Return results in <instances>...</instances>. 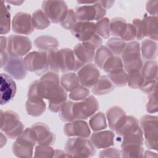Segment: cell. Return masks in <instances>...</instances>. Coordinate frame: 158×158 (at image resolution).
Segmentation results:
<instances>
[{"instance_id": "cell-1", "label": "cell", "mask_w": 158, "mask_h": 158, "mask_svg": "<svg viewBox=\"0 0 158 158\" xmlns=\"http://www.w3.org/2000/svg\"><path fill=\"white\" fill-rule=\"evenodd\" d=\"M67 157H90L95 153V148L86 138L71 137L67 141L65 145Z\"/></svg>"}, {"instance_id": "cell-2", "label": "cell", "mask_w": 158, "mask_h": 158, "mask_svg": "<svg viewBox=\"0 0 158 158\" xmlns=\"http://www.w3.org/2000/svg\"><path fill=\"white\" fill-rule=\"evenodd\" d=\"M121 59L123 69L127 73L141 70L143 64L141 57L139 43L133 41L127 44L121 54Z\"/></svg>"}, {"instance_id": "cell-3", "label": "cell", "mask_w": 158, "mask_h": 158, "mask_svg": "<svg viewBox=\"0 0 158 158\" xmlns=\"http://www.w3.org/2000/svg\"><path fill=\"white\" fill-rule=\"evenodd\" d=\"M139 127L144 135L145 146L150 149H157L158 122L157 117L145 115L139 121Z\"/></svg>"}, {"instance_id": "cell-4", "label": "cell", "mask_w": 158, "mask_h": 158, "mask_svg": "<svg viewBox=\"0 0 158 158\" xmlns=\"http://www.w3.org/2000/svg\"><path fill=\"white\" fill-rule=\"evenodd\" d=\"M24 126L19 115L12 110H1V130L10 139L17 138L23 131Z\"/></svg>"}, {"instance_id": "cell-5", "label": "cell", "mask_w": 158, "mask_h": 158, "mask_svg": "<svg viewBox=\"0 0 158 158\" xmlns=\"http://www.w3.org/2000/svg\"><path fill=\"white\" fill-rule=\"evenodd\" d=\"M27 70L34 72L38 75L45 74L49 69L47 52L45 51H33L28 53L23 58Z\"/></svg>"}, {"instance_id": "cell-6", "label": "cell", "mask_w": 158, "mask_h": 158, "mask_svg": "<svg viewBox=\"0 0 158 158\" xmlns=\"http://www.w3.org/2000/svg\"><path fill=\"white\" fill-rule=\"evenodd\" d=\"M99 107V103L93 96L89 95L81 101L73 102L72 110L75 120L87 119L95 114Z\"/></svg>"}, {"instance_id": "cell-7", "label": "cell", "mask_w": 158, "mask_h": 158, "mask_svg": "<svg viewBox=\"0 0 158 158\" xmlns=\"http://www.w3.org/2000/svg\"><path fill=\"white\" fill-rule=\"evenodd\" d=\"M31 47V42L27 36L12 35L7 38V51L10 56L22 57L28 54Z\"/></svg>"}, {"instance_id": "cell-8", "label": "cell", "mask_w": 158, "mask_h": 158, "mask_svg": "<svg viewBox=\"0 0 158 158\" xmlns=\"http://www.w3.org/2000/svg\"><path fill=\"white\" fill-rule=\"evenodd\" d=\"M42 10L51 22L57 23L65 19L69 9L64 1H44Z\"/></svg>"}, {"instance_id": "cell-9", "label": "cell", "mask_w": 158, "mask_h": 158, "mask_svg": "<svg viewBox=\"0 0 158 158\" xmlns=\"http://www.w3.org/2000/svg\"><path fill=\"white\" fill-rule=\"evenodd\" d=\"M75 12L78 22L98 21L104 18L106 14V10L101 6L98 1L93 4L79 6L77 7Z\"/></svg>"}, {"instance_id": "cell-10", "label": "cell", "mask_w": 158, "mask_h": 158, "mask_svg": "<svg viewBox=\"0 0 158 158\" xmlns=\"http://www.w3.org/2000/svg\"><path fill=\"white\" fill-rule=\"evenodd\" d=\"M67 91L60 85L54 86L48 89L44 95L49 102V109L52 112H58L62 106L67 101Z\"/></svg>"}, {"instance_id": "cell-11", "label": "cell", "mask_w": 158, "mask_h": 158, "mask_svg": "<svg viewBox=\"0 0 158 158\" xmlns=\"http://www.w3.org/2000/svg\"><path fill=\"white\" fill-rule=\"evenodd\" d=\"M12 28L14 32L19 35H30L34 30L32 18L30 14L17 12L13 17Z\"/></svg>"}, {"instance_id": "cell-12", "label": "cell", "mask_w": 158, "mask_h": 158, "mask_svg": "<svg viewBox=\"0 0 158 158\" xmlns=\"http://www.w3.org/2000/svg\"><path fill=\"white\" fill-rule=\"evenodd\" d=\"M81 85L89 89L95 85L100 77V72L93 64L89 63L83 65L77 73Z\"/></svg>"}, {"instance_id": "cell-13", "label": "cell", "mask_w": 158, "mask_h": 158, "mask_svg": "<svg viewBox=\"0 0 158 158\" xmlns=\"http://www.w3.org/2000/svg\"><path fill=\"white\" fill-rule=\"evenodd\" d=\"M2 68L9 75L17 80L24 79L27 75V70L24 65L23 59H22L21 57L9 55L8 59Z\"/></svg>"}, {"instance_id": "cell-14", "label": "cell", "mask_w": 158, "mask_h": 158, "mask_svg": "<svg viewBox=\"0 0 158 158\" xmlns=\"http://www.w3.org/2000/svg\"><path fill=\"white\" fill-rule=\"evenodd\" d=\"M64 133L68 137L88 138L91 135V130L86 122L83 120H75L68 122L64 125Z\"/></svg>"}, {"instance_id": "cell-15", "label": "cell", "mask_w": 158, "mask_h": 158, "mask_svg": "<svg viewBox=\"0 0 158 158\" xmlns=\"http://www.w3.org/2000/svg\"><path fill=\"white\" fill-rule=\"evenodd\" d=\"M17 90L16 84L12 77L2 73L1 74L0 92L1 104H6L10 101L15 95Z\"/></svg>"}, {"instance_id": "cell-16", "label": "cell", "mask_w": 158, "mask_h": 158, "mask_svg": "<svg viewBox=\"0 0 158 158\" xmlns=\"http://www.w3.org/2000/svg\"><path fill=\"white\" fill-rule=\"evenodd\" d=\"M71 33L79 41L85 42L96 34V25L92 22L77 21L71 29Z\"/></svg>"}, {"instance_id": "cell-17", "label": "cell", "mask_w": 158, "mask_h": 158, "mask_svg": "<svg viewBox=\"0 0 158 158\" xmlns=\"http://www.w3.org/2000/svg\"><path fill=\"white\" fill-rule=\"evenodd\" d=\"M31 128L36 135L37 143L39 145L51 146L54 143L56 140L55 135L45 123H35Z\"/></svg>"}, {"instance_id": "cell-18", "label": "cell", "mask_w": 158, "mask_h": 158, "mask_svg": "<svg viewBox=\"0 0 158 158\" xmlns=\"http://www.w3.org/2000/svg\"><path fill=\"white\" fill-rule=\"evenodd\" d=\"M106 117L109 128L114 131H116L124 123L127 118V115L123 109L117 106L108 109Z\"/></svg>"}, {"instance_id": "cell-19", "label": "cell", "mask_w": 158, "mask_h": 158, "mask_svg": "<svg viewBox=\"0 0 158 158\" xmlns=\"http://www.w3.org/2000/svg\"><path fill=\"white\" fill-rule=\"evenodd\" d=\"M114 139V133L109 130L95 132L90 137V141L97 149H106L113 146Z\"/></svg>"}, {"instance_id": "cell-20", "label": "cell", "mask_w": 158, "mask_h": 158, "mask_svg": "<svg viewBox=\"0 0 158 158\" xmlns=\"http://www.w3.org/2000/svg\"><path fill=\"white\" fill-rule=\"evenodd\" d=\"M60 51L62 57V72L78 71L83 66L78 61L72 49L63 48Z\"/></svg>"}, {"instance_id": "cell-21", "label": "cell", "mask_w": 158, "mask_h": 158, "mask_svg": "<svg viewBox=\"0 0 158 158\" xmlns=\"http://www.w3.org/2000/svg\"><path fill=\"white\" fill-rule=\"evenodd\" d=\"M73 51L78 61L83 65L91 63L94 60L95 51L89 48L82 43L77 44Z\"/></svg>"}, {"instance_id": "cell-22", "label": "cell", "mask_w": 158, "mask_h": 158, "mask_svg": "<svg viewBox=\"0 0 158 158\" xmlns=\"http://www.w3.org/2000/svg\"><path fill=\"white\" fill-rule=\"evenodd\" d=\"M49 69L55 73L62 72V57L60 50L54 49L47 52Z\"/></svg>"}, {"instance_id": "cell-23", "label": "cell", "mask_w": 158, "mask_h": 158, "mask_svg": "<svg viewBox=\"0 0 158 158\" xmlns=\"http://www.w3.org/2000/svg\"><path fill=\"white\" fill-rule=\"evenodd\" d=\"M114 89V85L107 76H101L92 87V93L94 95L101 96L108 94Z\"/></svg>"}, {"instance_id": "cell-24", "label": "cell", "mask_w": 158, "mask_h": 158, "mask_svg": "<svg viewBox=\"0 0 158 158\" xmlns=\"http://www.w3.org/2000/svg\"><path fill=\"white\" fill-rule=\"evenodd\" d=\"M138 127H139V121L136 117L131 115L127 116L124 123L115 131L117 136V140H119L122 136L133 131Z\"/></svg>"}, {"instance_id": "cell-25", "label": "cell", "mask_w": 158, "mask_h": 158, "mask_svg": "<svg viewBox=\"0 0 158 158\" xmlns=\"http://www.w3.org/2000/svg\"><path fill=\"white\" fill-rule=\"evenodd\" d=\"M60 83L67 92H71L81 85L78 75L74 72H68L62 75Z\"/></svg>"}, {"instance_id": "cell-26", "label": "cell", "mask_w": 158, "mask_h": 158, "mask_svg": "<svg viewBox=\"0 0 158 158\" xmlns=\"http://www.w3.org/2000/svg\"><path fill=\"white\" fill-rule=\"evenodd\" d=\"M35 46L43 51H51L56 49L58 46L57 40L51 36H40L34 41Z\"/></svg>"}, {"instance_id": "cell-27", "label": "cell", "mask_w": 158, "mask_h": 158, "mask_svg": "<svg viewBox=\"0 0 158 158\" xmlns=\"http://www.w3.org/2000/svg\"><path fill=\"white\" fill-rule=\"evenodd\" d=\"M157 43L149 39L144 40L141 42L140 50L144 59L148 60L154 59L157 56Z\"/></svg>"}, {"instance_id": "cell-28", "label": "cell", "mask_w": 158, "mask_h": 158, "mask_svg": "<svg viewBox=\"0 0 158 158\" xmlns=\"http://www.w3.org/2000/svg\"><path fill=\"white\" fill-rule=\"evenodd\" d=\"M144 81L157 80V62L156 60H150L143 65L141 70Z\"/></svg>"}, {"instance_id": "cell-29", "label": "cell", "mask_w": 158, "mask_h": 158, "mask_svg": "<svg viewBox=\"0 0 158 158\" xmlns=\"http://www.w3.org/2000/svg\"><path fill=\"white\" fill-rule=\"evenodd\" d=\"M146 28V37L152 41H157V17L147 16L143 19Z\"/></svg>"}, {"instance_id": "cell-30", "label": "cell", "mask_w": 158, "mask_h": 158, "mask_svg": "<svg viewBox=\"0 0 158 158\" xmlns=\"http://www.w3.org/2000/svg\"><path fill=\"white\" fill-rule=\"evenodd\" d=\"M127 25L125 20L123 18L112 19L109 22L110 34L115 38H121L126 30Z\"/></svg>"}, {"instance_id": "cell-31", "label": "cell", "mask_w": 158, "mask_h": 158, "mask_svg": "<svg viewBox=\"0 0 158 158\" xmlns=\"http://www.w3.org/2000/svg\"><path fill=\"white\" fill-rule=\"evenodd\" d=\"M31 18L33 27L36 30H44L50 25L51 21L41 9L35 10L33 13Z\"/></svg>"}, {"instance_id": "cell-32", "label": "cell", "mask_w": 158, "mask_h": 158, "mask_svg": "<svg viewBox=\"0 0 158 158\" xmlns=\"http://www.w3.org/2000/svg\"><path fill=\"white\" fill-rule=\"evenodd\" d=\"M1 22L0 33L1 35L7 34L10 30V14L9 8L5 5L4 2L1 1Z\"/></svg>"}, {"instance_id": "cell-33", "label": "cell", "mask_w": 158, "mask_h": 158, "mask_svg": "<svg viewBox=\"0 0 158 158\" xmlns=\"http://www.w3.org/2000/svg\"><path fill=\"white\" fill-rule=\"evenodd\" d=\"M15 141L27 147L33 148L37 143L36 135L31 128H27L16 138Z\"/></svg>"}, {"instance_id": "cell-34", "label": "cell", "mask_w": 158, "mask_h": 158, "mask_svg": "<svg viewBox=\"0 0 158 158\" xmlns=\"http://www.w3.org/2000/svg\"><path fill=\"white\" fill-rule=\"evenodd\" d=\"M25 107L28 115L32 117H38L42 115L45 111L46 104L43 101L35 102L27 100Z\"/></svg>"}, {"instance_id": "cell-35", "label": "cell", "mask_w": 158, "mask_h": 158, "mask_svg": "<svg viewBox=\"0 0 158 158\" xmlns=\"http://www.w3.org/2000/svg\"><path fill=\"white\" fill-rule=\"evenodd\" d=\"M89 125L94 131H101L106 128L107 122L104 113L99 112L93 114L89 120Z\"/></svg>"}, {"instance_id": "cell-36", "label": "cell", "mask_w": 158, "mask_h": 158, "mask_svg": "<svg viewBox=\"0 0 158 158\" xmlns=\"http://www.w3.org/2000/svg\"><path fill=\"white\" fill-rule=\"evenodd\" d=\"M121 155L123 157H142L144 149L141 145L121 146Z\"/></svg>"}, {"instance_id": "cell-37", "label": "cell", "mask_w": 158, "mask_h": 158, "mask_svg": "<svg viewBox=\"0 0 158 158\" xmlns=\"http://www.w3.org/2000/svg\"><path fill=\"white\" fill-rule=\"evenodd\" d=\"M113 55L111 51L107 48V46L101 45L96 51L94 62L98 67L102 69L103 65L106 61Z\"/></svg>"}, {"instance_id": "cell-38", "label": "cell", "mask_w": 158, "mask_h": 158, "mask_svg": "<svg viewBox=\"0 0 158 158\" xmlns=\"http://www.w3.org/2000/svg\"><path fill=\"white\" fill-rule=\"evenodd\" d=\"M107 77L114 86L122 87L127 83V73L123 69L109 73Z\"/></svg>"}, {"instance_id": "cell-39", "label": "cell", "mask_w": 158, "mask_h": 158, "mask_svg": "<svg viewBox=\"0 0 158 158\" xmlns=\"http://www.w3.org/2000/svg\"><path fill=\"white\" fill-rule=\"evenodd\" d=\"M127 43L120 38H112L109 39L106 43L107 48L115 56H120L122 54Z\"/></svg>"}, {"instance_id": "cell-40", "label": "cell", "mask_w": 158, "mask_h": 158, "mask_svg": "<svg viewBox=\"0 0 158 158\" xmlns=\"http://www.w3.org/2000/svg\"><path fill=\"white\" fill-rule=\"evenodd\" d=\"M123 69V63L121 58L117 56L112 55L104 63L102 70L107 73Z\"/></svg>"}, {"instance_id": "cell-41", "label": "cell", "mask_w": 158, "mask_h": 158, "mask_svg": "<svg viewBox=\"0 0 158 158\" xmlns=\"http://www.w3.org/2000/svg\"><path fill=\"white\" fill-rule=\"evenodd\" d=\"M12 150L14 154L17 157L28 158L31 157L33 156V148L25 146L15 141L12 144Z\"/></svg>"}, {"instance_id": "cell-42", "label": "cell", "mask_w": 158, "mask_h": 158, "mask_svg": "<svg viewBox=\"0 0 158 158\" xmlns=\"http://www.w3.org/2000/svg\"><path fill=\"white\" fill-rule=\"evenodd\" d=\"M127 73L128 85L133 89H138L141 87L144 82L143 77L141 75V70L130 72Z\"/></svg>"}, {"instance_id": "cell-43", "label": "cell", "mask_w": 158, "mask_h": 158, "mask_svg": "<svg viewBox=\"0 0 158 158\" xmlns=\"http://www.w3.org/2000/svg\"><path fill=\"white\" fill-rule=\"evenodd\" d=\"M27 97L28 100L31 101L38 102L43 101L44 98L40 86V80H35L31 83L28 91Z\"/></svg>"}, {"instance_id": "cell-44", "label": "cell", "mask_w": 158, "mask_h": 158, "mask_svg": "<svg viewBox=\"0 0 158 158\" xmlns=\"http://www.w3.org/2000/svg\"><path fill=\"white\" fill-rule=\"evenodd\" d=\"M109 19L107 17H104L97 21V22L95 23L96 34L103 38H109L110 35L109 30Z\"/></svg>"}, {"instance_id": "cell-45", "label": "cell", "mask_w": 158, "mask_h": 158, "mask_svg": "<svg viewBox=\"0 0 158 158\" xmlns=\"http://www.w3.org/2000/svg\"><path fill=\"white\" fill-rule=\"evenodd\" d=\"M73 104V101H67L60 108L59 113V117L62 121L65 122H70L75 120L72 110Z\"/></svg>"}, {"instance_id": "cell-46", "label": "cell", "mask_w": 158, "mask_h": 158, "mask_svg": "<svg viewBox=\"0 0 158 158\" xmlns=\"http://www.w3.org/2000/svg\"><path fill=\"white\" fill-rule=\"evenodd\" d=\"M89 90L82 85H80L74 90L70 92L69 98L73 101H81L89 95Z\"/></svg>"}, {"instance_id": "cell-47", "label": "cell", "mask_w": 158, "mask_h": 158, "mask_svg": "<svg viewBox=\"0 0 158 158\" xmlns=\"http://www.w3.org/2000/svg\"><path fill=\"white\" fill-rule=\"evenodd\" d=\"M77 22L75 12L72 9H70L65 17V19L60 23V25L66 30H70L72 28L73 25Z\"/></svg>"}, {"instance_id": "cell-48", "label": "cell", "mask_w": 158, "mask_h": 158, "mask_svg": "<svg viewBox=\"0 0 158 158\" xmlns=\"http://www.w3.org/2000/svg\"><path fill=\"white\" fill-rule=\"evenodd\" d=\"M54 149L50 146L39 145L35 148V157H53Z\"/></svg>"}, {"instance_id": "cell-49", "label": "cell", "mask_w": 158, "mask_h": 158, "mask_svg": "<svg viewBox=\"0 0 158 158\" xmlns=\"http://www.w3.org/2000/svg\"><path fill=\"white\" fill-rule=\"evenodd\" d=\"M132 23L136 32V39L138 40H141L144 38L146 37V28L143 20L140 19H135L133 20Z\"/></svg>"}, {"instance_id": "cell-50", "label": "cell", "mask_w": 158, "mask_h": 158, "mask_svg": "<svg viewBox=\"0 0 158 158\" xmlns=\"http://www.w3.org/2000/svg\"><path fill=\"white\" fill-rule=\"evenodd\" d=\"M146 111L150 114L157 112V89L148 94V102L146 104Z\"/></svg>"}, {"instance_id": "cell-51", "label": "cell", "mask_w": 158, "mask_h": 158, "mask_svg": "<svg viewBox=\"0 0 158 158\" xmlns=\"http://www.w3.org/2000/svg\"><path fill=\"white\" fill-rule=\"evenodd\" d=\"M136 32L134 25L132 23H127L126 30L120 38L124 41H133L136 39Z\"/></svg>"}, {"instance_id": "cell-52", "label": "cell", "mask_w": 158, "mask_h": 158, "mask_svg": "<svg viewBox=\"0 0 158 158\" xmlns=\"http://www.w3.org/2000/svg\"><path fill=\"white\" fill-rule=\"evenodd\" d=\"M81 43L85 46H86L87 47H88L89 48L94 51H96L101 46L102 40V38L99 35L96 34L90 40L85 42H81Z\"/></svg>"}, {"instance_id": "cell-53", "label": "cell", "mask_w": 158, "mask_h": 158, "mask_svg": "<svg viewBox=\"0 0 158 158\" xmlns=\"http://www.w3.org/2000/svg\"><path fill=\"white\" fill-rule=\"evenodd\" d=\"M99 157H120L121 151L115 148H107L101 151Z\"/></svg>"}, {"instance_id": "cell-54", "label": "cell", "mask_w": 158, "mask_h": 158, "mask_svg": "<svg viewBox=\"0 0 158 158\" xmlns=\"http://www.w3.org/2000/svg\"><path fill=\"white\" fill-rule=\"evenodd\" d=\"M157 80L144 81L143 85L139 88L140 89L146 94H149L157 89Z\"/></svg>"}, {"instance_id": "cell-55", "label": "cell", "mask_w": 158, "mask_h": 158, "mask_svg": "<svg viewBox=\"0 0 158 158\" xmlns=\"http://www.w3.org/2000/svg\"><path fill=\"white\" fill-rule=\"evenodd\" d=\"M158 5V1H149L146 3V9L147 12L151 14L152 15V16H157V8Z\"/></svg>"}, {"instance_id": "cell-56", "label": "cell", "mask_w": 158, "mask_h": 158, "mask_svg": "<svg viewBox=\"0 0 158 158\" xmlns=\"http://www.w3.org/2000/svg\"><path fill=\"white\" fill-rule=\"evenodd\" d=\"M0 39H1V44H0L1 52H7V38L6 36H1Z\"/></svg>"}, {"instance_id": "cell-57", "label": "cell", "mask_w": 158, "mask_h": 158, "mask_svg": "<svg viewBox=\"0 0 158 158\" xmlns=\"http://www.w3.org/2000/svg\"><path fill=\"white\" fill-rule=\"evenodd\" d=\"M98 2L105 9H108L110 8L115 2L114 1H99Z\"/></svg>"}, {"instance_id": "cell-58", "label": "cell", "mask_w": 158, "mask_h": 158, "mask_svg": "<svg viewBox=\"0 0 158 158\" xmlns=\"http://www.w3.org/2000/svg\"><path fill=\"white\" fill-rule=\"evenodd\" d=\"M67 157L66 156V152L62 151V150H58L56 149L54 151V154L53 157Z\"/></svg>"}, {"instance_id": "cell-59", "label": "cell", "mask_w": 158, "mask_h": 158, "mask_svg": "<svg viewBox=\"0 0 158 158\" xmlns=\"http://www.w3.org/2000/svg\"><path fill=\"white\" fill-rule=\"evenodd\" d=\"M7 142V138L5 135H3L2 132H1V148H2Z\"/></svg>"}, {"instance_id": "cell-60", "label": "cell", "mask_w": 158, "mask_h": 158, "mask_svg": "<svg viewBox=\"0 0 158 158\" xmlns=\"http://www.w3.org/2000/svg\"><path fill=\"white\" fill-rule=\"evenodd\" d=\"M6 2L15 6H20L23 2V1H6Z\"/></svg>"}]
</instances>
